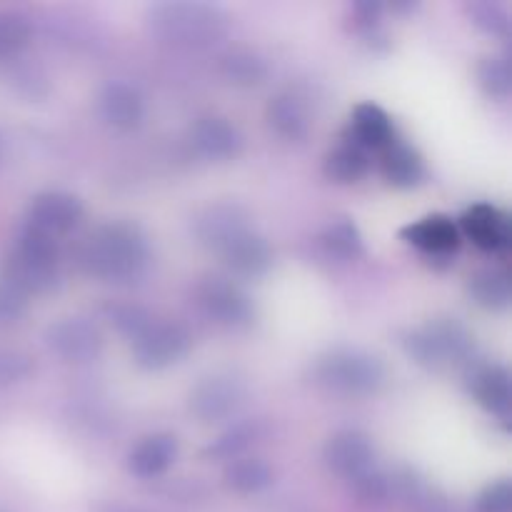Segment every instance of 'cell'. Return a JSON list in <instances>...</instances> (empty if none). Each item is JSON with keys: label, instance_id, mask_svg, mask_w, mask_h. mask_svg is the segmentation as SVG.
<instances>
[{"label": "cell", "instance_id": "obj_1", "mask_svg": "<svg viewBox=\"0 0 512 512\" xmlns=\"http://www.w3.org/2000/svg\"><path fill=\"white\" fill-rule=\"evenodd\" d=\"M78 265L103 283H135L150 265L148 235L128 220L100 225L80 243Z\"/></svg>", "mask_w": 512, "mask_h": 512}, {"label": "cell", "instance_id": "obj_2", "mask_svg": "<svg viewBox=\"0 0 512 512\" xmlns=\"http://www.w3.org/2000/svg\"><path fill=\"white\" fill-rule=\"evenodd\" d=\"M148 30L163 43L185 50H205L228 35L230 18L220 5L200 0H168L145 10Z\"/></svg>", "mask_w": 512, "mask_h": 512}, {"label": "cell", "instance_id": "obj_3", "mask_svg": "<svg viewBox=\"0 0 512 512\" xmlns=\"http://www.w3.org/2000/svg\"><path fill=\"white\" fill-rule=\"evenodd\" d=\"M405 355L425 370L470 368L475 363V335L458 318H433L403 333Z\"/></svg>", "mask_w": 512, "mask_h": 512}, {"label": "cell", "instance_id": "obj_4", "mask_svg": "<svg viewBox=\"0 0 512 512\" xmlns=\"http://www.w3.org/2000/svg\"><path fill=\"white\" fill-rule=\"evenodd\" d=\"M385 363L363 348H333L318 355L310 368V380L338 398H370L383 390Z\"/></svg>", "mask_w": 512, "mask_h": 512}, {"label": "cell", "instance_id": "obj_5", "mask_svg": "<svg viewBox=\"0 0 512 512\" xmlns=\"http://www.w3.org/2000/svg\"><path fill=\"white\" fill-rule=\"evenodd\" d=\"M3 278L18 285L28 295L53 290L60 280L58 240L23 225L15 235L13 248L5 255Z\"/></svg>", "mask_w": 512, "mask_h": 512}, {"label": "cell", "instance_id": "obj_6", "mask_svg": "<svg viewBox=\"0 0 512 512\" xmlns=\"http://www.w3.org/2000/svg\"><path fill=\"white\" fill-rule=\"evenodd\" d=\"M195 305L213 325L223 330H248L255 323V303L233 278L208 275L195 285Z\"/></svg>", "mask_w": 512, "mask_h": 512}, {"label": "cell", "instance_id": "obj_7", "mask_svg": "<svg viewBox=\"0 0 512 512\" xmlns=\"http://www.w3.org/2000/svg\"><path fill=\"white\" fill-rule=\"evenodd\" d=\"M190 345H193V338L183 323L155 315L153 323L138 338L130 340V353L140 370L158 373V370L180 363L188 355Z\"/></svg>", "mask_w": 512, "mask_h": 512}, {"label": "cell", "instance_id": "obj_8", "mask_svg": "<svg viewBox=\"0 0 512 512\" xmlns=\"http://www.w3.org/2000/svg\"><path fill=\"white\" fill-rule=\"evenodd\" d=\"M248 400V385L235 373L205 375L188 393V413L198 423L213 425L238 415Z\"/></svg>", "mask_w": 512, "mask_h": 512}, {"label": "cell", "instance_id": "obj_9", "mask_svg": "<svg viewBox=\"0 0 512 512\" xmlns=\"http://www.w3.org/2000/svg\"><path fill=\"white\" fill-rule=\"evenodd\" d=\"M43 343L50 353L68 365H88L100 358L105 335L98 323L83 315H68L45 328Z\"/></svg>", "mask_w": 512, "mask_h": 512}, {"label": "cell", "instance_id": "obj_10", "mask_svg": "<svg viewBox=\"0 0 512 512\" xmlns=\"http://www.w3.org/2000/svg\"><path fill=\"white\" fill-rule=\"evenodd\" d=\"M83 215L85 208L78 195L65 193V190H45V193H38L30 200L23 225L58 240L63 235L73 233L80 220H83Z\"/></svg>", "mask_w": 512, "mask_h": 512}, {"label": "cell", "instance_id": "obj_11", "mask_svg": "<svg viewBox=\"0 0 512 512\" xmlns=\"http://www.w3.org/2000/svg\"><path fill=\"white\" fill-rule=\"evenodd\" d=\"M375 460H378V453H375L373 438L355 428L333 433L323 448L325 468L333 475H338L340 480H345V483L373 470Z\"/></svg>", "mask_w": 512, "mask_h": 512}, {"label": "cell", "instance_id": "obj_12", "mask_svg": "<svg viewBox=\"0 0 512 512\" xmlns=\"http://www.w3.org/2000/svg\"><path fill=\"white\" fill-rule=\"evenodd\" d=\"M400 240L418 250L420 255H425L430 263L450 265L460 250L458 223L443 213L425 215V218L405 225L400 230Z\"/></svg>", "mask_w": 512, "mask_h": 512}, {"label": "cell", "instance_id": "obj_13", "mask_svg": "<svg viewBox=\"0 0 512 512\" xmlns=\"http://www.w3.org/2000/svg\"><path fill=\"white\" fill-rule=\"evenodd\" d=\"M188 145L205 163H230L243 153V133L223 115H200L188 130Z\"/></svg>", "mask_w": 512, "mask_h": 512}, {"label": "cell", "instance_id": "obj_14", "mask_svg": "<svg viewBox=\"0 0 512 512\" xmlns=\"http://www.w3.org/2000/svg\"><path fill=\"white\" fill-rule=\"evenodd\" d=\"M460 235H468L473 245H478L483 253L505 255L512 245V228L510 215L500 210L498 205L475 203L460 215L458 225Z\"/></svg>", "mask_w": 512, "mask_h": 512}, {"label": "cell", "instance_id": "obj_15", "mask_svg": "<svg viewBox=\"0 0 512 512\" xmlns=\"http://www.w3.org/2000/svg\"><path fill=\"white\" fill-rule=\"evenodd\" d=\"M245 228H250V213L233 200L208 205L193 220L195 240L210 253H218L233 235H238Z\"/></svg>", "mask_w": 512, "mask_h": 512}, {"label": "cell", "instance_id": "obj_16", "mask_svg": "<svg viewBox=\"0 0 512 512\" xmlns=\"http://www.w3.org/2000/svg\"><path fill=\"white\" fill-rule=\"evenodd\" d=\"M98 115L108 128L118 133H130L145 120V98L133 83L110 80L98 95Z\"/></svg>", "mask_w": 512, "mask_h": 512}, {"label": "cell", "instance_id": "obj_17", "mask_svg": "<svg viewBox=\"0 0 512 512\" xmlns=\"http://www.w3.org/2000/svg\"><path fill=\"white\" fill-rule=\"evenodd\" d=\"M215 255H220L225 268L233 270L240 278H260L273 265V248L268 238L260 235L253 225L233 235Z\"/></svg>", "mask_w": 512, "mask_h": 512}, {"label": "cell", "instance_id": "obj_18", "mask_svg": "<svg viewBox=\"0 0 512 512\" xmlns=\"http://www.w3.org/2000/svg\"><path fill=\"white\" fill-rule=\"evenodd\" d=\"M180 455V443L173 433L143 435L125 455V468L138 480H158L168 473Z\"/></svg>", "mask_w": 512, "mask_h": 512}, {"label": "cell", "instance_id": "obj_19", "mask_svg": "<svg viewBox=\"0 0 512 512\" xmlns=\"http://www.w3.org/2000/svg\"><path fill=\"white\" fill-rule=\"evenodd\" d=\"M468 393L493 418H510V373L500 363H473L468 368Z\"/></svg>", "mask_w": 512, "mask_h": 512}, {"label": "cell", "instance_id": "obj_20", "mask_svg": "<svg viewBox=\"0 0 512 512\" xmlns=\"http://www.w3.org/2000/svg\"><path fill=\"white\" fill-rule=\"evenodd\" d=\"M343 140H350L365 153H380L398 140V133H395L393 118L378 103H358L350 113Z\"/></svg>", "mask_w": 512, "mask_h": 512}, {"label": "cell", "instance_id": "obj_21", "mask_svg": "<svg viewBox=\"0 0 512 512\" xmlns=\"http://www.w3.org/2000/svg\"><path fill=\"white\" fill-rule=\"evenodd\" d=\"M268 128L285 143H303L310 133L308 103L293 90H280L265 105Z\"/></svg>", "mask_w": 512, "mask_h": 512}, {"label": "cell", "instance_id": "obj_22", "mask_svg": "<svg viewBox=\"0 0 512 512\" xmlns=\"http://www.w3.org/2000/svg\"><path fill=\"white\" fill-rule=\"evenodd\" d=\"M380 173L388 180L393 188L410 190L418 188L425 180V160L413 145L403 143V140H395L388 148L380 150Z\"/></svg>", "mask_w": 512, "mask_h": 512}, {"label": "cell", "instance_id": "obj_23", "mask_svg": "<svg viewBox=\"0 0 512 512\" xmlns=\"http://www.w3.org/2000/svg\"><path fill=\"white\" fill-rule=\"evenodd\" d=\"M263 433L265 428L260 420H238V423H233L218 438L205 445L203 458L215 460V463H230V460L243 458L263 438Z\"/></svg>", "mask_w": 512, "mask_h": 512}, {"label": "cell", "instance_id": "obj_24", "mask_svg": "<svg viewBox=\"0 0 512 512\" xmlns=\"http://www.w3.org/2000/svg\"><path fill=\"white\" fill-rule=\"evenodd\" d=\"M275 470L268 460L258 455H243L238 460L225 463L223 483L225 488L238 495H260L273 485Z\"/></svg>", "mask_w": 512, "mask_h": 512}, {"label": "cell", "instance_id": "obj_25", "mask_svg": "<svg viewBox=\"0 0 512 512\" xmlns=\"http://www.w3.org/2000/svg\"><path fill=\"white\" fill-rule=\"evenodd\" d=\"M320 250L333 263H355L363 255V233L350 218H335L323 228L318 238Z\"/></svg>", "mask_w": 512, "mask_h": 512}, {"label": "cell", "instance_id": "obj_26", "mask_svg": "<svg viewBox=\"0 0 512 512\" xmlns=\"http://www.w3.org/2000/svg\"><path fill=\"white\" fill-rule=\"evenodd\" d=\"M218 70L235 88H255L270 75L268 60L250 48H233L220 55Z\"/></svg>", "mask_w": 512, "mask_h": 512}, {"label": "cell", "instance_id": "obj_27", "mask_svg": "<svg viewBox=\"0 0 512 512\" xmlns=\"http://www.w3.org/2000/svg\"><path fill=\"white\" fill-rule=\"evenodd\" d=\"M370 170V153L353 145L350 140H340L323 160V175L330 183L353 185L368 175Z\"/></svg>", "mask_w": 512, "mask_h": 512}, {"label": "cell", "instance_id": "obj_28", "mask_svg": "<svg viewBox=\"0 0 512 512\" xmlns=\"http://www.w3.org/2000/svg\"><path fill=\"white\" fill-rule=\"evenodd\" d=\"M468 295L478 308L500 313L510 308V273L505 268H485L470 275Z\"/></svg>", "mask_w": 512, "mask_h": 512}, {"label": "cell", "instance_id": "obj_29", "mask_svg": "<svg viewBox=\"0 0 512 512\" xmlns=\"http://www.w3.org/2000/svg\"><path fill=\"white\" fill-rule=\"evenodd\" d=\"M470 23L480 30V33L490 35V38L508 40L510 35V13L503 3L498 0H473L465 5Z\"/></svg>", "mask_w": 512, "mask_h": 512}, {"label": "cell", "instance_id": "obj_30", "mask_svg": "<svg viewBox=\"0 0 512 512\" xmlns=\"http://www.w3.org/2000/svg\"><path fill=\"white\" fill-rule=\"evenodd\" d=\"M33 25L18 10H0V60H18L28 48Z\"/></svg>", "mask_w": 512, "mask_h": 512}, {"label": "cell", "instance_id": "obj_31", "mask_svg": "<svg viewBox=\"0 0 512 512\" xmlns=\"http://www.w3.org/2000/svg\"><path fill=\"white\" fill-rule=\"evenodd\" d=\"M350 493L365 508H383L393 500V485H390V473L375 465L373 470L363 473L360 478L350 480Z\"/></svg>", "mask_w": 512, "mask_h": 512}, {"label": "cell", "instance_id": "obj_32", "mask_svg": "<svg viewBox=\"0 0 512 512\" xmlns=\"http://www.w3.org/2000/svg\"><path fill=\"white\" fill-rule=\"evenodd\" d=\"M478 85L490 100H508L512 90L508 55H488L478 63Z\"/></svg>", "mask_w": 512, "mask_h": 512}, {"label": "cell", "instance_id": "obj_33", "mask_svg": "<svg viewBox=\"0 0 512 512\" xmlns=\"http://www.w3.org/2000/svg\"><path fill=\"white\" fill-rule=\"evenodd\" d=\"M105 318H108V323L113 325L115 330H118L123 338L133 340L138 338L140 333H143L145 328H148L150 323L155 320V315L150 313L145 305H138V303H113L105 308Z\"/></svg>", "mask_w": 512, "mask_h": 512}, {"label": "cell", "instance_id": "obj_34", "mask_svg": "<svg viewBox=\"0 0 512 512\" xmlns=\"http://www.w3.org/2000/svg\"><path fill=\"white\" fill-rule=\"evenodd\" d=\"M383 13L385 5L383 3H373V0H363V3H355L350 8V25L358 35H363L370 45H375V40H385L383 30Z\"/></svg>", "mask_w": 512, "mask_h": 512}, {"label": "cell", "instance_id": "obj_35", "mask_svg": "<svg viewBox=\"0 0 512 512\" xmlns=\"http://www.w3.org/2000/svg\"><path fill=\"white\" fill-rule=\"evenodd\" d=\"M13 85L20 95L30 100H40L50 93V80L40 65L33 63H18L13 70Z\"/></svg>", "mask_w": 512, "mask_h": 512}, {"label": "cell", "instance_id": "obj_36", "mask_svg": "<svg viewBox=\"0 0 512 512\" xmlns=\"http://www.w3.org/2000/svg\"><path fill=\"white\" fill-rule=\"evenodd\" d=\"M35 363L20 350H0V388H10L33 375Z\"/></svg>", "mask_w": 512, "mask_h": 512}, {"label": "cell", "instance_id": "obj_37", "mask_svg": "<svg viewBox=\"0 0 512 512\" xmlns=\"http://www.w3.org/2000/svg\"><path fill=\"white\" fill-rule=\"evenodd\" d=\"M475 512H512V485L508 478L488 483L475 498Z\"/></svg>", "mask_w": 512, "mask_h": 512}, {"label": "cell", "instance_id": "obj_38", "mask_svg": "<svg viewBox=\"0 0 512 512\" xmlns=\"http://www.w3.org/2000/svg\"><path fill=\"white\" fill-rule=\"evenodd\" d=\"M30 295L0 275V323H15L25 315Z\"/></svg>", "mask_w": 512, "mask_h": 512}, {"label": "cell", "instance_id": "obj_39", "mask_svg": "<svg viewBox=\"0 0 512 512\" xmlns=\"http://www.w3.org/2000/svg\"><path fill=\"white\" fill-rule=\"evenodd\" d=\"M100 512H145V510L135 508V505H128V503H105L100 505Z\"/></svg>", "mask_w": 512, "mask_h": 512}, {"label": "cell", "instance_id": "obj_40", "mask_svg": "<svg viewBox=\"0 0 512 512\" xmlns=\"http://www.w3.org/2000/svg\"><path fill=\"white\" fill-rule=\"evenodd\" d=\"M3 158H5V140L3 135H0V163H3Z\"/></svg>", "mask_w": 512, "mask_h": 512}, {"label": "cell", "instance_id": "obj_41", "mask_svg": "<svg viewBox=\"0 0 512 512\" xmlns=\"http://www.w3.org/2000/svg\"><path fill=\"white\" fill-rule=\"evenodd\" d=\"M0 512H3V510H0Z\"/></svg>", "mask_w": 512, "mask_h": 512}]
</instances>
